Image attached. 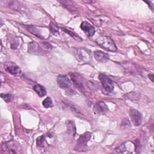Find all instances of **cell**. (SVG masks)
Instances as JSON below:
<instances>
[{
    "label": "cell",
    "instance_id": "cell-16",
    "mask_svg": "<svg viewBox=\"0 0 154 154\" xmlns=\"http://www.w3.org/2000/svg\"><path fill=\"white\" fill-rule=\"evenodd\" d=\"M61 29H62V30H63L66 33L70 35L72 37H73L75 40H77V41H78V42H80V41H82V39L78 35H77L76 34H75V32H72L71 31H70V30H69V29H66V28H61Z\"/></svg>",
    "mask_w": 154,
    "mask_h": 154
},
{
    "label": "cell",
    "instance_id": "cell-18",
    "mask_svg": "<svg viewBox=\"0 0 154 154\" xmlns=\"http://www.w3.org/2000/svg\"><path fill=\"white\" fill-rule=\"evenodd\" d=\"M42 105L43 106L46 108H48L52 106V99L49 97H46L42 102Z\"/></svg>",
    "mask_w": 154,
    "mask_h": 154
},
{
    "label": "cell",
    "instance_id": "cell-14",
    "mask_svg": "<svg viewBox=\"0 0 154 154\" xmlns=\"http://www.w3.org/2000/svg\"><path fill=\"white\" fill-rule=\"evenodd\" d=\"M26 29L30 32L31 34L34 35L35 36L40 38H43V36L41 35V34L40 33V32L38 31V30L37 29V28L33 25H27V26H25Z\"/></svg>",
    "mask_w": 154,
    "mask_h": 154
},
{
    "label": "cell",
    "instance_id": "cell-3",
    "mask_svg": "<svg viewBox=\"0 0 154 154\" xmlns=\"http://www.w3.org/2000/svg\"><path fill=\"white\" fill-rule=\"evenodd\" d=\"M91 138V133L86 132L82 134L77 141L76 145L75 147V150L77 151L83 150L87 146V143Z\"/></svg>",
    "mask_w": 154,
    "mask_h": 154
},
{
    "label": "cell",
    "instance_id": "cell-20",
    "mask_svg": "<svg viewBox=\"0 0 154 154\" xmlns=\"http://www.w3.org/2000/svg\"><path fill=\"white\" fill-rule=\"evenodd\" d=\"M20 40V37H15L14 39L13 40V41L11 43V48L12 49H16L19 46Z\"/></svg>",
    "mask_w": 154,
    "mask_h": 154
},
{
    "label": "cell",
    "instance_id": "cell-6",
    "mask_svg": "<svg viewBox=\"0 0 154 154\" xmlns=\"http://www.w3.org/2000/svg\"><path fill=\"white\" fill-rule=\"evenodd\" d=\"M57 81L58 86L63 89H68L72 85L71 81L66 75H58L57 78Z\"/></svg>",
    "mask_w": 154,
    "mask_h": 154
},
{
    "label": "cell",
    "instance_id": "cell-19",
    "mask_svg": "<svg viewBox=\"0 0 154 154\" xmlns=\"http://www.w3.org/2000/svg\"><path fill=\"white\" fill-rule=\"evenodd\" d=\"M46 140V137L45 135H41L37 138L36 144L38 147H42L44 146V143Z\"/></svg>",
    "mask_w": 154,
    "mask_h": 154
},
{
    "label": "cell",
    "instance_id": "cell-23",
    "mask_svg": "<svg viewBox=\"0 0 154 154\" xmlns=\"http://www.w3.org/2000/svg\"><path fill=\"white\" fill-rule=\"evenodd\" d=\"M1 97L6 102H10L11 101L12 99V96L10 94H3L1 93Z\"/></svg>",
    "mask_w": 154,
    "mask_h": 154
},
{
    "label": "cell",
    "instance_id": "cell-21",
    "mask_svg": "<svg viewBox=\"0 0 154 154\" xmlns=\"http://www.w3.org/2000/svg\"><path fill=\"white\" fill-rule=\"evenodd\" d=\"M49 28L52 34L55 35H57L58 34V28L54 23H51Z\"/></svg>",
    "mask_w": 154,
    "mask_h": 154
},
{
    "label": "cell",
    "instance_id": "cell-12",
    "mask_svg": "<svg viewBox=\"0 0 154 154\" xmlns=\"http://www.w3.org/2000/svg\"><path fill=\"white\" fill-rule=\"evenodd\" d=\"M94 56L95 59L100 63H105L109 60L108 55L101 51H94Z\"/></svg>",
    "mask_w": 154,
    "mask_h": 154
},
{
    "label": "cell",
    "instance_id": "cell-7",
    "mask_svg": "<svg viewBox=\"0 0 154 154\" xmlns=\"http://www.w3.org/2000/svg\"><path fill=\"white\" fill-rule=\"evenodd\" d=\"M5 69L7 72L13 75H19L21 73V70L18 66L13 62H6L4 64Z\"/></svg>",
    "mask_w": 154,
    "mask_h": 154
},
{
    "label": "cell",
    "instance_id": "cell-2",
    "mask_svg": "<svg viewBox=\"0 0 154 154\" xmlns=\"http://www.w3.org/2000/svg\"><path fill=\"white\" fill-rule=\"evenodd\" d=\"M70 77L75 86L78 90H79L82 93L86 91L87 87L85 85L84 79L82 76L76 73H72L70 74Z\"/></svg>",
    "mask_w": 154,
    "mask_h": 154
},
{
    "label": "cell",
    "instance_id": "cell-1",
    "mask_svg": "<svg viewBox=\"0 0 154 154\" xmlns=\"http://www.w3.org/2000/svg\"><path fill=\"white\" fill-rule=\"evenodd\" d=\"M96 42L99 46L108 51L116 52L117 50L114 42L108 36L101 35L96 39Z\"/></svg>",
    "mask_w": 154,
    "mask_h": 154
},
{
    "label": "cell",
    "instance_id": "cell-22",
    "mask_svg": "<svg viewBox=\"0 0 154 154\" xmlns=\"http://www.w3.org/2000/svg\"><path fill=\"white\" fill-rule=\"evenodd\" d=\"M130 126H131L130 122H129V120H128L127 118L125 119L122 121V123H121V125H120V127H121V128H122V129H126L127 128H129Z\"/></svg>",
    "mask_w": 154,
    "mask_h": 154
},
{
    "label": "cell",
    "instance_id": "cell-25",
    "mask_svg": "<svg viewBox=\"0 0 154 154\" xmlns=\"http://www.w3.org/2000/svg\"><path fill=\"white\" fill-rule=\"evenodd\" d=\"M148 76H149V79L152 81V82H153V74H149V75H148Z\"/></svg>",
    "mask_w": 154,
    "mask_h": 154
},
{
    "label": "cell",
    "instance_id": "cell-11",
    "mask_svg": "<svg viewBox=\"0 0 154 154\" xmlns=\"http://www.w3.org/2000/svg\"><path fill=\"white\" fill-rule=\"evenodd\" d=\"M17 146L15 144L11 143V142H6L2 145V150L5 152L17 153L18 152L16 150Z\"/></svg>",
    "mask_w": 154,
    "mask_h": 154
},
{
    "label": "cell",
    "instance_id": "cell-15",
    "mask_svg": "<svg viewBox=\"0 0 154 154\" xmlns=\"http://www.w3.org/2000/svg\"><path fill=\"white\" fill-rule=\"evenodd\" d=\"M34 90L36 92V93L40 96V97H43L46 94V88L40 85V84H36L33 87Z\"/></svg>",
    "mask_w": 154,
    "mask_h": 154
},
{
    "label": "cell",
    "instance_id": "cell-9",
    "mask_svg": "<svg viewBox=\"0 0 154 154\" xmlns=\"http://www.w3.org/2000/svg\"><path fill=\"white\" fill-rule=\"evenodd\" d=\"M80 27L85 34L88 37H92L94 34L95 29L93 25L86 21H84L81 23Z\"/></svg>",
    "mask_w": 154,
    "mask_h": 154
},
{
    "label": "cell",
    "instance_id": "cell-24",
    "mask_svg": "<svg viewBox=\"0 0 154 154\" xmlns=\"http://www.w3.org/2000/svg\"><path fill=\"white\" fill-rule=\"evenodd\" d=\"M126 150V146H125V143H123L119 147H116L115 149V151L118 153H123Z\"/></svg>",
    "mask_w": 154,
    "mask_h": 154
},
{
    "label": "cell",
    "instance_id": "cell-8",
    "mask_svg": "<svg viewBox=\"0 0 154 154\" xmlns=\"http://www.w3.org/2000/svg\"><path fill=\"white\" fill-rule=\"evenodd\" d=\"M28 52L37 55H42L43 53H45V50L41 48L37 42H32L28 45Z\"/></svg>",
    "mask_w": 154,
    "mask_h": 154
},
{
    "label": "cell",
    "instance_id": "cell-5",
    "mask_svg": "<svg viewBox=\"0 0 154 154\" xmlns=\"http://www.w3.org/2000/svg\"><path fill=\"white\" fill-rule=\"evenodd\" d=\"M129 116L133 124L136 126H140L142 122L141 114L137 109L131 108L129 109Z\"/></svg>",
    "mask_w": 154,
    "mask_h": 154
},
{
    "label": "cell",
    "instance_id": "cell-4",
    "mask_svg": "<svg viewBox=\"0 0 154 154\" xmlns=\"http://www.w3.org/2000/svg\"><path fill=\"white\" fill-rule=\"evenodd\" d=\"M99 79L103 87L107 93H111L114 89V84L112 81L106 75L100 73Z\"/></svg>",
    "mask_w": 154,
    "mask_h": 154
},
{
    "label": "cell",
    "instance_id": "cell-17",
    "mask_svg": "<svg viewBox=\"0 0 154 154\" xmlns=\"http://www.w3.org/2000/svg\"><path fill=\"white\" fill-rule=\"evenodd\" d=\"M67 131L70 134H72V135L75 136L76 133V129L75 125L73 122H69L67 125Z\"/></svg>",
    "mask_w": 154,
    "mask_h": 154
},
{
    "label": "cell",
    "instance_id": "cell-10",
    "mask_svg": "<svg viewBox=\"0 0 154 154\" xmlns=\"http://www.w3.org/2000/svg\"><path fill=\"white\" fill-rule=\"evenodd\" d=\"M93 110L96 113L102 114L106 112L108 110V108L104 102L99 101L94 105Z\"/></svg>",
    "mask_w": 154,
    "mask_h": 154
},
{
    "label": "cell",
    "instance_id": "cell-13",
    "mask_svg": "<svg viewBox=\"0 0 154 154\" xmlns=\"http://www.w3.org/2000/svg\"><path fill=\"white\" fill-rule=\"evenodd\" d=\"M77 55L78 57V58L81 59L82 61L88 62L90 58L89 53L87 52V51L83 49H79L77 50Z\"/></svg>",
    "mask_w": 154,
    "mask_h": 154
}]
</instances>
